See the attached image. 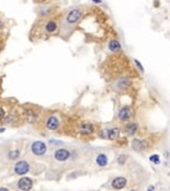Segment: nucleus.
<instances>
[{
    "mask_svg": "<svg viewBox=\"0 0 170 191\" xmlns=\"http://www.w3.org/2000/svg\"><path fill=\"white\" fill-rule=\"evenodd\" d=\"M137 123H129L127 127H126V131H127V134L130 135V136H133L135 135L136 132V130H137Z\"/></svg>",
    "mask_w": 170,
    "mask_h": 191,
    "instance_id": "nucleus-16",
    "label": "nucleus"
},
{
    "mask_svg": "<svg viewBox=\"0 0 170 191\" xmlns=\"http://www.w3.org/2000/svg\"><path fill=\"white\" fill-rule=\"evenodd\" d=\"M120 134V130L118 128H111V129H103L102 131L99 132V137L102 139H108V140H113L116 139Z\"/></svg>",
    "mask_w": 170,
    "mask_h": 191,
    "instance_id": "nucleus-2",
    "label": "nucleus"
},
{
    "mask_svg": "<svg viewBox=\"0 0 170 191\" xmlns=\"http://www.w3.org/2000/svg\"><path fill=\"white\" fill-rule=\"evenodd\" d=\"M8 157H9L10 160L18 158V157H19V152H18V150H11V152H9V154H8Z\"/></svg>",
    "mask_w": 170,
    "mask_h": 191,
    "instance_id": "nucleus-19",
    "label": "nucleus"
},
{
    "mask_svg": "<svg viewBox=\"0 0 170 191\" xmlns=\"http://www.w3.org/2000/svg\"><path fill=\"white\" fill-rule=\"evenodd\" d=\"M32 153L36 156H43L46 153V145L43 141H34L31 146Z\"/></svg>",
    "mask_w": 170,
    "mask_h": 191,
    "instance_id": "nucleus-3",
    "label": "nucleus"
},
{
    "mask_svg": "<svg viewBox=\"0 0 170 191\" xmlns=\"http://www.w3.org/2000/svg\"><path fill=\"white\" fill-rule=\"evenodd\" d=\"M78 131L79 134L83 136H88V135H92L94 132V126L90 122H82L78 127Z\"/></svg>",
    "mask_w": 170,
    "mask_h": 191,
    "instance_id": "nucleus-6",
    "label": "nucleus"
},
{
    "mask_svg": "<svg viewBox=\"0 0 170 191\" xmlns=\"http://www.w3.org/2000/svg\"><path fill=\"white\" fill-rule=\"evenodd\" d=\"M94 4H101L102 2V0H92Z\"/></svg>",
    "mask_w": 170,
    "mask_h": 191,
    "instance_id": "nucleus-24",
    "label": "nucleus"
},
{
    "mask_svg": "<svg viewBox=\"0 0 170 191\" xmlns=\"http://www.w3.org/2000/svg\"><path fill=\"white\" fill-rule=\"evenodd\" d=\"M126 184H127V179L126 178H124V176H117V178L113 179L111 187H112L113 189H116V190H120V189L125 188Z\"/></svg>",
    "mask_w": 170,
    "mask_h": 191,
    "instance_id": "nucleus-8",
    "label": "nucleus"
},
{
    "mask_svg": "<svg viewBox=\"0 0 170 191\" xmlns=\"http://www.w3.org/2000/svg\"><path fill=\"white\" fill-rule=\"evenodd\" d=\"M134 62H135V65L137 66V68H139V71H141V72H143V71H144V68L142 67V65H141V62H139V60H136V59H135Z\"/></svg>",
    "mask_w": 170,
    "mask_h": 191,
    "instance_id": "nucleus-22",
    "label": "nucleus"
},
{
    "mask_svg": "<svg viewBox=\"0 0 170 191\" xmlns=\"http://www.w3.org/2000/svg\"><path fill=\"white\" fill-rule=\"evenodd\" d=\"M2 26H4V24H2V22L0 21V28H1V27H2Z\"/></svg>",
    "mask_w": 170,
    "mask_h": 191,
    "instance_id": "nucleus-26",
    "label": "nucleus"
},
{
    "mask_svg": "<svg viewBox=\"0 0 170 191\" xmlns=\"http://www.w3.org/2000/svg\"><path fill=\"white\" fill-rule=\"evenodd\" d=\"M24 115H25L26 120L28 122H31V123L35 122L36 120H37V113H36L35 110H33V109H25Z\"/></svg>",
    "mask_w": 170,
    "mask_h": 191,
    "instance_id": "nucleus-13",
    "label": "nucleus"
},
{
    "mask_svg": "<svg viewBox=\"0 0 170 191\" xmlns=\"http://www.w3.org/2000/svg\"><path fill=\"white\" fill-rule=\"evenodd\" d=\"M148 189H149L150 191H152V190H155V187L154 186H150L149 188H148Z\"/></svg>",
    "mask_w": 170,
    "mask_h": 191,
    "instance_id": "nucleus-23",
    "label": "nucleus"
},
{
    "mask_svg": "<svg viewBox=\"0 0 170 191\" xmlns=\"http://www.w3.org/2000/svg\"><path fill=\"white\" fill-rule=\"evenodd\" d=\"M149 160L151 161L152 163H154V164H157V165L161 163V161H160V157H159V155H158V154H154V155H151V156H150Z\"/></svg>",
    "mask_w": 170,
    "mask_h": 191,
    "instance_id": "nucleus-18",
    "label": "nucleus"
},
{
    "mask_svg": "<svg viewBox=\"0 0 170 191\" xmlns=\"http://www.w3.org/2000/svg\"><path fill=\"white\" fill-rule=\"evenodd\" d=\"M33 187V182L30 178H22L18 181V188L21 190H31Z\"/></svg>",
    "mask_w": 170,
    "mask_h": 191,
    "instance_id": "nucleus-9",
    "label": "nucleus"
},
{
    "mask_svg": "<svg viewBox=\"0 0 170 191\" xmlns=\"http://www.w3.org/2000/svg\"><path fill=\"white\" fill-rule=\"evenodd\" d=\"M132 147L135 152H143L146 148V141L142 139H134L132 143Z\"/></svg>",
    "mask_w": 170,
    "mask_h": 191,
    "instance_id": "nucleus-11",
    "label": "nucleus"
},
{
    "mask_svg": "<svg viewBox=\"0 0 170 191\" xmlns=\"http://www.w3.org/2000/svg\"><path fill=\"white\" fill-rule=\"evenodd\" d=\"M69 156H70V152L66 148H59L53 153V157L58 162H65L69 158Z\"/></svg>",
    "mask_w": 170,
    "mask_h": 191,
    "instance_id": "nucleus-5",
    "label": "nucleus"
},
{
    "mask_svg": "<svg viewBox=\"0 0 170 191\" xmlns=\"http://www.w3.org/2000/svg\"><path fill=\"white\" fill-rule=\"evenodd\" d=\"M109 50L112 52H118L120 51V49H121V44H120V42L117 41V40H111V41L109 42Z\"/></svg>",
    "mask_w": 170,
    "mask_h": 191,
    "instance_id": "nucleus-15",
    "label": "nucleus"
},
{
    "mask_svg": "<svg viewBox=\"0 0 170 191\" xmlns=\"http://www.w3.org/2000/svg\"><path fill=\"white\" fill-rule=\"evenodd\" d=\"M14 171H15L16 174H18V175H24V174H26V173L30 171V165H28V163L25 162V161L17 162L15 164Z\"/></svg>",
    "mask_w": 170,
    "mask_h": 191,
    "instance_id": "nucleus-4",
    "label": "nucleus"
},
{
    "mask_svg": "<svg viewBox=\"0 0 170 191\" xmlns=\"http://www.w3.org/2000/svg\"><path fill=\"white\" fill-rule=\"evenodd\" d=\"M126 161H127V156L124 155V154H121V155L118 157L117 162H118V164H120V165H124L125 163H126Z\"/></svg>",
    "mask_w": 170,
    "mask_h": 191,
    "instance_id": "nucleus-20",
    "label": "nucleus"
},
{
    "mask_svg": "<svg viewBox=\"0 0 170 191\" xmlns=\"http://www.w3.org/2000/svg\"><path fill=\"white\" fill-rule=\"evenodd\" d=\"M5 120V109L0 105V122H2Z\"/></svg>",
    "mask_w": 170,
    "mask_h": 191,
    "instance_id": "nucleus-21",
    "label": "nucleus"
},
{
    "mask_svg": "<svg viewBox=\"0 0 170 191\" xmlns=\"http://www.w3.org/2000/svg\"><path fill=\"white\" fill-rule=\"evenodd\" d=\"M95 163H97L100 167H104V166H107V164H108V157H107L106 154H103V153L102 154H99V155L97 156Z\"/></svg>",
    "mask_w": 170,
    "mask_h": 191,
    "instance_id": "nucleus-14",
    "label": "nucleus"
},
{
    "mask_svg": "<svg viewBox=\"0 0 170 191\" xmlns=\"http://www.w3.org/2000/svg\"><path fill=\"white\" fill-rule=\"evenodd\" d=\"M57 30H58V24H57L56 21L49 19V21L46 22V24H44V31H46V33L52 34V33H55Z\"/></svg>",
    "mask_w": 170,
    "mask_h": 191,
    "instance_id": "nucleus-12",
    "label": "nucleus"
},
{
    "mask_svg": "<svg viewBox=\"0 0 170 191\" xmlns=\"http://www.w3.org/2000/svg\"><path fill=\"white\" fill-rule=\"evenodd\" d=\"M4 131H5V128H1V129H0V132H4Z\"/></svg>",
    "mask_w": 170,
    "mask_h": 191,
    "instance_id": "nucleus-25",
    "label": "nucleus"
},
{
    "mask_svg": "<svg viewBox=\"0 0 170 191\" xmlns=\"http://www.w3.org/2000/svg\"><path fill=\"white\" fill-rule=\"evenodd\" d=\"M117 85L119 86V88L125 89V88H127L130 85V82H129L128 79H121V80H119L118 83H117Z\"/></svg>",
    "mask_w": 170,
    "mask_h": 191,
    "instance_id": "nucleus-17",
    "label": "nucleus"
},
{
    "mask_svg": "<svg viewBox=\"0 0 170 191\" xmlns=\"http://www.w3.org/2000/svg\"><path fill=\"white\" fill-rule=\"evenodd\" d=\"M60 126V122H59V119L57 118L56 115H50L48 120H46V128L48 130H51V131H55L59 128Z\"/></svg>",
    "mask_w": 170,
    "mask_h": 191,
    "instance_id": "nucleus-7",
    "label": "nucleus"
},
{
    "mask_svg": "<svg viewBox=\"0 0 170 191\" xmlns=\"http://www.w3.org/2000/svg\"><path fill=\"white\" fill-rule=\"evenodd\" d=\"M83 16V10L81 8H73L72 10L68 11L67 16H66V23L74 25L79 22V19L82 18Z\"/></svg>",
    "mask_w": 170,
    "mask_h": 191,
    "instance_id": "nucleus-1",
    "label": "nucleus"
},
{
    "mask_svg": "<svg viewBox=\"0 0 170 191\" xmlns=\"http://www.w3.org/2000/svg\"><path fill=\"white\" fill-rule=\"evenodd\" d=\"M118 117H119V120H120V121H127V120H129L130 119V117H132V111H130V109H129L128 106L121 108L119 110Z\"/></svg>",
    "mask_w": 170,
    "mask_h": 191,
    "instance_id": "nucleus-10",
    "label": "nucleus"
}]
</instances>
